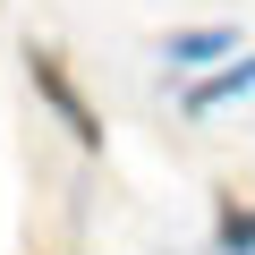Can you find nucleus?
I'll list each match as a JSON object with an SVG mask.
<instances>
[{
	"mask_svg": "<svg viewBox=\"0 0 255 255\" xmlns=\"http://www.w3.org/2000/svg\"><path fill=\"white\" fill-rule=\"evenodd\" d=\"M26 77H34V94L51 102V119L68 128V136H77L85 153H102V111L77 94V77L60 68V51H51V43H26Z\"/></svg>",
	"mask_w": 255,
	"mask_h": 255,
	"instance_id": "f257e3e1",
	"label": "nucleus"
},
{
	"mask_svg": "<svg viewBox=\"0 0 255 255\" xmlns=\"http://www.w3.org/2000/svg\"><path fill=\"white\" fill-rule=\"evenodd\" d=\"M238 94H255V51L230 60V68H213V77H196V85H187V119H213V111L238 102Z\"/></svg>",
	"mask_w": 255,
	"mask_h": 255,
	"instance_id": "f03ea898",
	"label": "nucleus"
},
{
	"mask_svg": "<svg viewBox=\"0 0 255 255\" xmlns=\"http://www.w3.org/2000/svg\"><path fill=\"white\" fill-rule=\"evenodd\" d=\"M221 51H238V34H230V26H187V34H170V43H162V60H170V68H204V60H221Z\"/></svg>",
	"mask_w": 255,
	"mask_h": 255,
	"instance_id": "7ed1b4c3",
	"label": "nucleus"
},
{
	"mask_svg": "<svg viewBox=\"0 0 255 255\" xmlns=\"http://www.w3.org/2000/svg\"><path fill=\"white\" fill-rule=\"evenodd\" d=\"M213 247H221V255H255V204L221 196V204H213Z\"/></svg>",
	"mask_w": 255,
	"mask_h": 255,
	"instance_id": "20e7f679",
	"label": "nucleus"
}]
</instances>
